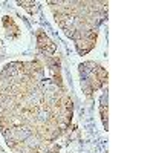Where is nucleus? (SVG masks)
<instances>
[{
  "label": "nucleus",
  "mask_w": 153,
  "mask_h": 153,
  "mask_svg": "<svg viewBox=\"0 0 153 153\" xmlns=\"http://www.w3.org/2000/svg\"><path fill=\"white\" fill-rule=\"evenodd\" d=\"M80 75H81V87L86 95H92L95 91H98L107 81L106 69L94 61H87L84 65H81Z\"/></svg>",
  "instance_id": "nucleus-1"
},
{
  "label": "nucleus",
  "mask_w": 153,
  "mask_h": 153,
  "mask_svg": "<svg viewBox=\"0 0 153 153\" xmlns=\"http://www.w3.org/2000/svg\"><path fill=\"white\" fill-rule=\"evenodd\" d=\"M37 48L46 58L48 57H54L55 51H57V46L52 43V40H51L42 29L37 31Z\"/></svg>",
  "instance_id": "nucleus-2"
},
{
  "label": "nucleus",
  "mask_w": 153,
  "mask_h": 153,
  "mask_svg": "<svg viewBox=\"0 0 153 153\" xmlns=\"http://www.w3.org/2000/svg\"><path fill=\"white\" fill-rule=\"evenodd\" d=\"M97 37H98V32L97 31H92V32H87V34H83L81 37H78L75 40V46H76V51L83 55V54H87L94 46H95V42H97Z\"/></svg>",
  "instance_id": "nucleus-3"
},
{
  "label": "nucleus",
  "mask_w": 153,
  "mask_h": 153,
  "mask_svg": "<svg viewBox=\"0 0 153 153\" xmlns=\"http://www.w3.org/2000/svg\"><path fill=\"white\" fill-rule=\"evenodd\" d=\"M2 23H3V28H5L8 37L16 38L20 34V29H19V26L16 25V22H14V19H12V17H3Z\"/></svg>",
  "instance_id": "nucleus-4"
},
{
  "label": "nucleus",
  "mask_w": 153,
  "mask_h": 153,
  "mask_svg": "<svg viewBox=\"0 0 153 153\" xmlns=\"http://www.w3.org/2000/svg\"><path fill=\"white\" fill-rule=\"evenodd\" d=\"M106 95L101 97V104H100V110H101V120H103L104 129L107 130V103H106Z\"/></svg>",
  "instance_id": "nucleus-5"
},
{
  "label": "nucleus",
  "mask_w": 153,
  "mask_h": 153,
  "mask_svg": "<svg viewBox=\"0 0 153 153\" xmlns=\"http://www.w3.org/2000/svg\"><path fill=\"white\" fill-rule=\"evenodd\" d=\"M19 5L23 6L25 9L29 12V14H35V12H38V5L34 3V2H20Z\"/></svg>",
  "instance_id": "nucleus-6"
}]
</instances>
